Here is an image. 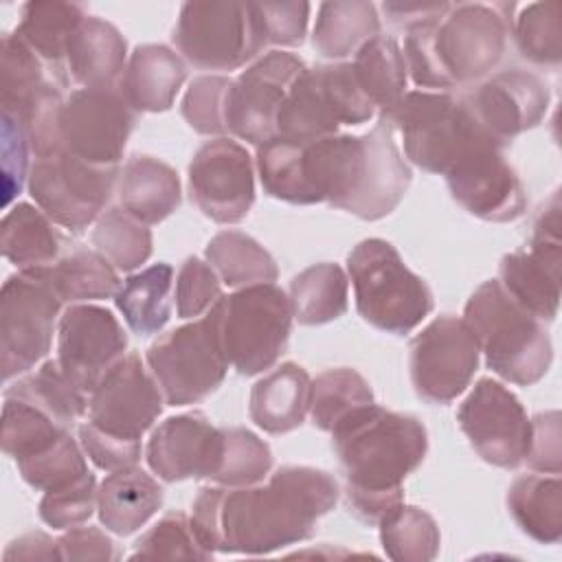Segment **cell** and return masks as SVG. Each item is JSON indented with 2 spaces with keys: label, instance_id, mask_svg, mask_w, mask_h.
Instances as JSON below:
<instances>
[{
  "label": "cell",
  "instance_id": "25",
  "mask_svg": "<svg viewBox=\"0 0 562 562\" xmlns=\"http://www.w3.org/2000/svg\"><path fill=\"white\" fill-rule=\"evenodd\" d=\"M184 79L187 68L169 46L143 44L130 55L119 90L136 112H165Z\"/></svg>",
  "mask_w": 562,
  "mask_h": 562
},
{
  "label": "cell",
  "instance_id": "39",
  "mask_svg": "<svg viewBox=\"0 0 562 562\" xmlns=\"http://www.w3.org/2000/svg\"><path fill=\"white\" fill-rule=\"evenodd\" d=\"M353 72L360 88L382 112L393 108L406 94V61L393 37L375 35L362 44L353 59Z\"/></svg>",
  "mask_w": 562,
  "mask_h": 562
},
{
  "label": "cell",
  "instance_id": "55",
  "mask_svg": "<svg viewBox=\"0 0 562 562\" xmlns=\"http://www.w3.org/2000/svg\"><path fill=\"white\" fill-rule=\"evenodd\" d=\"M29 138L18 119L2 112V182H4V204H9L15 193L22 191L24 178H29Z\"/></svg>",
  "mask_w": 562,
  "mask_h": 562
},
{
  "label": "cell",
  "instance_id": "12",
  "mask_svg": "<svg viewBox=\"0 0 562 562\" xmlns=\"http://www.w3.org/2000/svg\"><path fill=\"white\" fill-rule=\"evenodd\" d=\"M61 299L46 268L18 270L0 292V369L2 380L31 371L48 351Z\"/></svg>",
  "mask_w": 562,
  "mask_h": 562
},
{
  "label": "cell",
  "instance_id": "38",
  "mask_svg": "<svg viewBox=\"0 0 562 562\" xmlns=\"http://www.w3.org/2000/svg\"><path fill=\"white\" fill-rule=\"evenodd\" d=\"M206 261L228 288L272 283L279 274L272 255L241 231H222L211 237Z\"/></svg>",
  "mask_w": 562,
  "mask_h": 562
},
{
  "label": "cell",
  "instance_id": "5",
  "mask_svg": "<svg viewBox=\"0 0 562 562\" xmlns=\"http://www.w3.org/2000/svg\"><path fill=\"white\" fill-rule=\"evenodd\" d=\"M463 321L498 378L529 386L549 371L553 347L544 323L518 305L498 279H490L472 292Z\"/></svg>",
  "mask_w": 562,
  "mask_h": 562
},
{
  "label": "cell",
  "instance_id": "10",
  "mask_svg": "<svg viewBox=\"0 0 562 562\" xmlns=\"http://www.w3.org/2000/svg\"><path fill=\"white\" fill-rule=\"evenodd\" d=\"M145 358L165 404L187 406L211 395L228 371L215 307L151 342Z\"/></svg>",
  "mask_w": 562,
  "mask_h": 562
},
{
  "label": "cell",
  "instance_id": "17",
  "mask_svg": "<svg viewBox=\"0 0 562 562\" xmlns=\"http://www.w3.org/2000/svg\"><path fill=\"white\" fill-rule=\"evenodd\" d=\"M457 422L485 463L514 470L525 461L531 419L520 400L501 382L481 378L459 404Z\"/></svg>",
  "mask_w": 562,
  "mask_h": 562
},
{
  "label": "cell",
  "instance_id": "19",
  "mask_svg": "<svg viewBox=\"0 0 562 562\" xmlns=\"http://www.w3.org/2000/svg\"><path fill=\"white\" fill-rule=\"evenodd\" d=\"M125 349V329L108 307L72 303L59 316L57 360L83 393L90 395L97 389Z\"/></svg>",
  "mask_w": 562,
  "mask_h": 562
},
{
  "label": "cell",
  "instance_id": "8",
  "mask_svg": "<svg viewBox=\"0 0 562 562\" xmlns=\"http://www.w3.org/2000/svg\"><path fill=\"white\" fill-rule=\"evenodd\" d=\"M222 347L241 375H257L281 358L292 331V305L274 283L237 288L215 301Z\"/></svg>",
  "mask_w": 562,
  "mask_h": 562
},
{
  "label": "cell",
  "instance_id": "31",
  "mask_svg": "<svg viewBox=\"0 0 562 562\" xmlns=\"http://www.w3.org/2000/svg\"><path fill=\"white\" fill-rule=\"evenodd\" d=\"M507 509L522 533L540 544L562 538V481L558 474H522L507 492Z\"/></svg>",
  "mask_w": 562,
  "mask_h": 562
},
{
  "label": "cell",
  "instance_id": "41",
  "mask_svg": "<svg viewBox=\"0 0 562 562\" xmlns=\"http://www.w3.org/2000/svg\"><path fill=\"white\" fill-rule=\"evenodd\" d=\"M371 402L373 391L356 369H327L318 373L316 380H312L310 417L318 430L331 432L338 422Z\"/></svg>",
  "mask_w": 562,
  "mask_h": 562
},
{
  "label": "cell",
  "instance_id": "16",
  "mask_svg": "<svg viewBox=\"0 0 562 562\" xmlns=\"http://www.w3.org/2000/svg\"><path fill=\"white\" fill-rule=\"evenodd\" d=\"M307 66L292 53L270 50L231 81L224 101L226 132L259 147L277 136L279 108Z\"/></svg>",
  "mask_w": 562,
  "mask_h": 562
},
{
  "label": "cell",
  "instance_id": "40",
  "mask_svg": "<svg viewBox=\"0 0 562 562\" xmlns=\"http://www.w3.org/2000/svg\"><path fill=\"white\" fill-rule=\"evenodd\" d=\"M378 527L382 549L395 562H430L439 553V527L422 507L402 503L389 512Z\"/></svg>",
  "mask_w": 562,
  "mask_h": 562
},
{
  "label": "cell",
  "instance_id": "2",
  "mask_svg": "<svg viewBox=\"0 0 562 562\" xmlns=\"http://www.w3.org/2000/svg\"><path fill=\"white\" fill-rule=\"evenodd\" d=\"M331 443L345 472L349 512L378 525L404 503L402 483L422 465L428 435L417 417L371 402L331 428Z\"/></svg>",
  "mask_w": 562,
  "mask_h": 562
},
{
  "label": "cell",
  "instance_id": "32",
  "mask_svg": "<svg viewBox=\"0 0 562 562\" xmlns=\"http://www.w3.org/2000/svg\"><path fill=\"white\" fill-rule=\"evenodd\" d=\"M340 121L325 94L318 68H307L290 86L279 114L277 136L296 143H312L338 134Z\"/></svg>",
  "mask_w": 562,
  "mask_h": 562
},
{
  "label": "cell",
  "instance_id": "24",
  "mask_svg": "<svg viewBox=\"0 0 562 562\" xmlns=\"http://www.w3.org/2000/svg\"><path fill=\"white\" fill-rule=\"evenodd\" d=\"M127 66V42L119 29L88 15L66 53L68 79L81 88H119Z\"/></svg>",
  "mask_w": 562,
  "mask_h": 562
},
{
  "label": "cell",
  "instance_id": "36",
  "mask_svg": "<svg viewBox=\"0 0 562 562\" xmlns=\"http://www.w3.org/2000/svg\"><path fill=\"white\" fill-rule=\"evenodd\" d=\"M46 277L53 283L61 301L86 303L116 296L121 279L116 268L97 250L72 246L53 266L46 268Z\"/></svg>",
  "mask_w": 562,
  "mask_h": 562
},
{
  "label": "cell",
  "instance_id": "44",
  "mask_svg": "<svg viewBox=\"0 0 562 562\" xmlns=\"http://www.w3.org/2000/svg\"><path fill=\"white\" fill-rule=\"evenodd\" d=\"M514 37L518 53L538 66H558L562 59L560 2L527 4L516 18Z\"/></svg>",
  "mask_w": 562,
  "mask_h": 562
},
{
  "label": "cell",
  "instance_id": "1",
  "mask_svg": "<svg viewBox=\"0 0 562 562\" xmlns=\"http://www.w3.org/2000/svg\"><path fill=\"white\" fill-rule=\"evenodd\" d=\"M338 501L336 479L310 465H283L266 485L202 487L191 527L209 551L263 555L307 540Z\"/></svg>",
  "mask_w": 562,
  "mask_h": 562
},
{
  "label": "cell",
  "instance_id": "45",
  "mask_svg": "<svg viewBox=\"0 0 562 562\" xmlns=\"http://www.w3.org/2000/svg\"><path fill=\"white\" fill-rule=\"evenodd\" d=\"M224 452L213 481L217 485L244 487L261 483L272 468L270 446L248 428H222Z\"/></svg>",
  "mask_w": 562,
  "mask_h": 562
},
{
  "label": "cell",
  "instance_id": "3",
  "mask_svg": "<svg viewBox=\"0 0 562 562\" xmlns=\"http://www.w3.org/2000/svg\"><path fill=\"white\" fill-rule=\"evenodd\" d=\"M393 132L380 116L362 136L331 134L301 143L299 162L310 204L327 202L367 222L393 213L413 178Z\"/></svg>",
  "mask_w": 562,
  "mask_h": 562
},
{
  "label": "cell",
  "instance_id": "13",
  "mask_svg": "<svg viewBox=\"0 0 562 562\" xmlns=\"http://www.w3.org/2000/svg\"><path fill=\"white\" fill-rule=\"evenodd\" d=\"M411 382L419 400L448 404L459 397L479 369V342L463 318L439 316L408 347Z\"/></svg>",
  "mask_w": 562,
  "mask_h": 562
},
{
  "label": "cell",
  "instance_id": "20",
  "mask_svg": "<svg viewBox=\"0 0 562 562\" xmlns=\"http://www.w3.org/2000/svg\"><path fill=\"white\" fill-rule=\"evenodd\" d=\"M165 397L138 353H125L88 397V422L105 432L140 439L162 411Z\"/></svg>",
  "mask_w": 562,
  "mask_h": 562
},
{
  "label": "cell",
  "instance_id": "26",
  "mask_svg": "<svg viewBox=\"0 0 562 562\" xmlns=\"http://www.w3.org/2000/svg\"><path fill=\"white\" fill-rule=\"evenodd\" d=\"M312 380L296 362H283L250 391V419L270 435H285L299 428L310 413Z\"/></svg>",
  "mask_w": 562,
  "mask_h": 562
},
{
  "label": "cell",
  "instance_id": "30",
  "mask_svg": "<svg viewBox=\"0 0 562 562\" xmlns=\"http://www.w3.org/2000/svg\"><path fill=\"white\" fill-rule=\"evenodd\" d=\"M0 246L18 270H40L64 255L66 239L40 206L18 202L2 217Z\"/></svg>",
  "mask_w": 562,
  "mask_h": 562
},
{
  "label": "cell",
  "instance_id": "35",
  "mask_svg": "<svg viewBox=\"0 0 562 562\" xmlns=\"http://www.w3.org/2000/svg\"><path fill=\"white\" fill-rule=\"evenodd\" d=\"M288 299L301 325H325L347 312L349 279L338 263H314L290 281Z\"/></svg>",
  "mask_w": 562,
  "mask_h": 562
},
{
  "label": "cell",
  "instance_id": "33",
  "mask_svg": "<svg viewBox=\"0 0 562 562\" xmlns=\"http://www.w3.org/2000/svg\"><path fill=\"white\" fill-rule=\"evenodd\" d=\"M171 285L173 268L165 261L134 272L121 283L114 303L136 336H154L169 323Z\"/></svg>",
  "mask_w": 562,
  "mask_h": 562
},
{
  "label": "cell",
  "instance_id": "43",
  "mask_svg": "<svg viewBox=\"0 0 562 562\" xmlns=\"http://www.w3.org/2000/svg\"><path fill=\"white\" fill-rule=\"evenodd\" d=\"M70 432L61 424H57L42 408L20 400L4 395L2 406V450L15 461L26 459L31 454L42 452L50 443H55L61 435Z\"/></svg>",
  "mask_w": 562,
  "mask_h": 562
},
{
  "label": "cell",
  "instance_id": "37",
  "mask_svg": "<svg viewBox=\"0 0 562 562\" xmlns=\"http://www.w3.org/2000/svg\"><path fill=\"white\" fill-rule=\"evenodd\" d=\"M4 395L20 397L46 415H50L57 424L72 430L75 422H79L88 413V393H83L61 369L59 360H46L37 371L24 375L13 386L4 391Z\"/></svg>",
  "mask_w": 562,
  "mask_h": 562
},
{
  "label": "cell",
  "instance_id": "57",
  "mask_svg": "<svg viewBox=\"0 0 562 562\" xmlns=\"http://www.w3.org/2000/svg\"><path fill=\"white\" fill-rule=\"evenodd\" d=\"M4 560H61L59 542L44 531H31L7 547Z\"/></svg>",
  "mask_w": 562,
  "mask_h": 562
},
{
  "label": "cell",
  "instance_id": "9",
  "mask_svg": "<svg viewBox=\"0 0 562 562\" xmlns=\"http://www.w3.org/2000/svg\"><path fill=\"white\" fill-rule=\"evenodd\" d=\"M171 37L200 70H237L268 46L257 2H184Z\"/></svg>",
  "mask_w": 562,
  "mask_h": 562
},
{
  "label": "cell",
  "instance_id": "18",
  "mask_svg": "<svg viewBox=\"0 0 562 562\" xmlns=\"http://www.w3.org/2000/svg\"><path fill=\"white\" fill-rule=\"evenodd\" d=\"M191 202L217 224L241 222L255 202L252 158L228 136L204 143L189 162Z\"/></svg>",
  "mask_w": 562,
  "mask_h": 562
},
{
  "label": "cell",
  "instance_id": "42",
  "mask_svg": "<svg viewBox=\"0 0 562 562\" xmlns=\"http://www.w3.org/2000/svg\"><path fill=\"white\" fill-rule=\"evenodd\" d=\"M94 250L101 252L116 270L132 272L151 255V231L130 215L123 206H110L92 231Z\"/></svg>",
  "mask_w": 562,
  "mask_h": 562
},
{
  "label": "cell",
  "instance_id": "23",
  "mask_svg": "<svg viewBox=\"0 0 562 562\" xmlns=\"http://www.w3.org/2000/svg\"><path fill=\"white\" fill-rule=\"evenodd\" d=\"M224 452V432L202 413L167 417L154 428L145 459L158 479L167 483L184 479H211L217 474Z\"/></svg>",
  "mask_w": 562,
  "mask_h": 562
},
{
  "label": "cell",
  "instance_id": "14",
  "mask_svg": "<svg viewBox=\"0 0 562 562\" xmlns=\"http://www.w3.org/2000/svg\"><path fill=\"white\" fill-rule=\"evenodd\" d=\"M136 110L119 88L72 90L59 112V143L97 167H119Z\"/></svg>",
  "mask_w": 562,
  "mask_h": 562
},
{
  "label": "cell",
  "instance_id": "4",
  "mask_svg": "<svg viewBox=\"0 0 562 562\" xmlns=\"http://www.w3.org/2000/svg\"><path fill=\"white\" fill-rule=\"evenodd\" d=\"M509 2H457L411 29L404 61L419 88L439 92L487 77L503 59L514 29Z\"/></svg>",
  "mask_w": 562,
  "mask_h": 562
},
{
  "label": "cell",
  "instance_id": "21",
  "mask_svg": "<svg viewBox=\"0 0 562 562\" xmlns=\"http://www.w3.org/2000/svg\"><path fill=\"white\" fill-rule=\"evenodd\" d=\"M481 130L501 147L536 127L549 110V86L533 72L501 70L461 97Z\"/></svg>",
  "mask_w": 562,
  "mask_h": 562
},
{
  "label": "cell",
  "instance_id": "22",
  "mask_svg": "<svg viewBox=\"0 0 562 562\" xmlns=\"http://www.w3.org/2000/svg\"><path fill=\"white\" fill-rule=\"evenodd\" d=\"M446 182L450 195L485 222H514L527 209L525 184L498 147L468 154L446 173Z\"/></svg>",
  "mask_w": 562,
  "mask_h": 562
},
{
  "label": "cell",
  "instance_id": "53",
  "mask_svg": "<svg viewBox=\"0 0 562 562\" xmlns=\"http://www.w3.org/2000/svg\"><path fill=\"white\" fill-rule=\"evenodd\" d=\"M268 44L299 46L305 40L310 22L307 2H257Z\"/></svg>",
  "mask_w": 562,
  "mask_h": 562
},
{
  "label": "cell",
  "instance_id": "29",
  "mask_svg": "<svg viewBox=\"0 0 562 562\" xmlns=\"http://www.w3.org/2000/svg\"><path fill=\"white\" fill-rule=\"evenodd\" d=\"M116 193L121 206L147 226L169 217L182 200L176 169L154 156H132L119 173Z\"/></svg>",
  "mask_w": 562,
  "mask_h": 562
},
{
  "label": "cell",
  "instance_id": "50",
  "mask_svg": "<svg viewBox=\"0 0 562 562\" xmlns=\"http://www.w3.org/2000/svg\"><path fill=\"white\" fill-rule=\"evenodd\" d=\"M325 94L340 121V125H360L375 114V105L364 94L353 72V66L347 61L316 66Z\"/></svg>",
  "mask_w": 562,
  "mask_h": 562
},
{
  "label": "cell",
  "instance_id": "6",
  "mask_svg": "<svg viewBox=\"0 0 562 562\" xmlns=\"http://www.w3.org/2000/svg\"><path fill=\"white\" fill-rule=\"evenodd\" d=\"M380 116L402 134L406 158L428 173L446 176L481 147L505 149L481 130L465 101L450 92L406 90Z\"/></svg>",
  "mask_w": 562,
  "mask_h": 562
},
{
  "label": "cell",
  "instance_id": "11",
  "mask_svg": "<svg viewBox=\"0 0 562 562\" xmlns=\"http://www.w3.org/2000/svg\"><path fill=\"white\" fill-rule=\"evenodd\" d=\"M119 173V167H97L59 147L35 156L29 169V193L57 226L83 233L108 211Z\"/></svg>",
  "mask_w": 562,
  "mask_h": 562
},
{
  "label": "cell",
  "instance_id": "46",
  "mask_svg": "<svg viewBox=\"0 0 562 562\" xmlns=\"http://www.w3.org/2000/svg\"><path fill=\"white\" fill-rule=\"evenodd\" d=\"M213 551L198 540L191 518L182 512L165 514L147 533H143L130 560H211Z\"/></svg>",
  "mask_w": 562,
  "mask_h": 562
},
{
  "label": "cell",
  "instance_id": "49",
  "mask_svg": "<svg viewBox=\"0 0 562 562\" xmlns=\"http://www.w3.org/2000/svg\"><path fill=\"white\" fill-rule=\"evenodd\" d=\"M97 479L88 470L79 479L44 492L40 501V518L53 529H70L86 522L97 507Z\"/></svg>",
  "mask_w": 562,
  "mask_h": 562
},
{
  "label": "cell",
  "instance_id": "27",
  "mask_svg": "<svg viewBox=\"0 0 562 562\" xmlns=\"http://www.w3.org/2000/svg\"><path fill=\"white\" fill-rule=\"evenodd\" d=\"M86 18V9L75 2H26L13 33L48 66L55 79L66 86L70 81L66 72V53Z\"/></svg>",
  "mask_w": 562,
  "mask_h": 562
},
{
  "label": "cell",
  "instance_id": "58",
  "mask_svg": "<svg viewBox=\"0 0 562 562\" xmlns=\"http://www.w3.org/2000/svg\"><path fill=\"white\" fill-rule=\"evenodd\" d=\"M448 2H435V4H422V2H384L382 9L391 22L402 24L404 29H411L446 9Z\"/></svg>",
  "mask_w": 562,
  "mask_h": 562
},
{
  "label": "cell",
  "instance_id": "7",
  "mask_svg": "<svg viewBox=\"0 0 562 562\" xmlns=\"http://www.w3.org/2000/svg\"><path fill=\"white\" fill-rule=\"evenodd\" d=\"M347 274L358 314L386 334L404 336L432 312V292L415 274L393 244L380 237L362 239L347 255Z\"/></svg>",
  "mask_w": 562,
  "mask_h": 562
},
{
  "label": "cell",
  "instance_id": "28",
  "mask_svg": "<svg viewBox=\"0 0 562 562\" xmlns=\"http://www.w3.org/2000/svg\"><path fill=\"white\" fill-rule=\"evenodd\" d=\"M162 498V487L145 470L132 465L110 472L97 494L99 520L108 531L130 536L160 509Z\"/></svg>",
  "mask_w": 562,
  "mask_h": 562
},
{
  "label": "cell",
  "instance_id": "52",
  "mask_svg": "<svg viewBox=\"0 0 562 562\" xmlns=\"http://www.w3.org/2000/svg\"><path fill=\"white\" fill-rule=\"evenodd\" d=\"M79 443L88 459L105 470V472H116L136 465L140 459V439H125L112 432L101 430L92 422H86L79 426Z\"/></svg>",
  "mask_w": 562,
  "mask_h": 562
},
{
  "label": "cell",
  "instance_id": "47",
  "mask_svg": "<svg viewBox=\"0 0 562 562\" xmlns=\"http://www.w3.org/2000/svg\"><path fill=\"white\" fill-rule=\"evenodd\" d=\"M77 439H72L70 432L61 435L55 443L44 448L37 454H31L26 459L15 461L22 479L40 492H48L55 487H61L81 474L88 472L86 457L81 452Z\"/></svg>",
  "mask_w": 562,
  "mask_h": 562
},
{
  "label": "cell",
  "instance_id": "48",
  "mask_svg": "<svg viewBox=\"0 0 562 562\" xmlns=\"http://www.w3.org/2000/svg\"><path fill=\"white\" fill-rule=\"evenodd\" d=\"M231 81L233 79L222 75H202L191 81L180 103L182 119L191 130L217 138L228 134L224 123V101Z\"/></svg>",
  "mask_w": 562,
  "mask_h": 562
},
{
  "label": "cell",
  "instance_id": "51",
  "mask_svg": "<svg viewBox=\"0 0 562 562\" xmlns=\"http://www.w3.org/2000/svg\"><path fill=\"white\" fill-rule=\"evenodd\" d=\"M220 277L209 261L187 257L176 277V312L180 318L206 314L222 296Z\"/></svg>",
  "mask_w": 562,
  "mask_h": 562
},
{
  "label": "cell",
  "instance_id": "54",
  "mask_svg": "<svg viewBox=\"0 0 562 562\" xmlns=\"http://www.w3.org/2000/svg\"><path fill=\"white\" fill-rule=\"evenodd\" d=\"M562 430L560 413L547 411L531 419V437L525 463L542 474H560L562 468Z\"/></svg>",
  "mask_w": 562,
  "mask_h": 562
},
{
  "label": "cell",
  "instance_id": "15",
  "mask_svg": "<svg viewBox=\"0 0 562 562\" xmlns=\"http://www.w3.org/2000/svg\"><path fill=\"white\" fill-rule=\"evenodd\" d=\"M562 239L558 191L533 220L529 248L507 252L501 259V285L536 318L553 321L560 305Z\"/></svg>",
  "mask_w": 562,
  "mask_h": 562
},
{
  "label": "cell",
  "instance_id": "56",
  "mask_svg": "<svg viewBox=\"0 0 562 562\" xmlns=\"http://www.w3.org/2000/svg\"><path fill=\"white\" fill-rule=\"evenodd\" d=\"M57 542L61 560L108 562L119 558L114 542L99 527H70Z\"/></svg>",
  "mask_w": 562,
  "mask_h": 562
},
{
  "label": "cell",
  "instance_id": "34",
  "mask_svg": "<svg viewBox=\"0 0 562 562\" xmlns=\"http://www.w3.org/2000/svg\"><path fill=\"white\" fill-rule=\"evenodd\" d=\"M380 35L375 4L367 0H331L318 7L312 46L329 59L358 53L362 44Z\"/></svg>",
  "mask_w": 562,
  "mask_h": 562
}]
</instances>
